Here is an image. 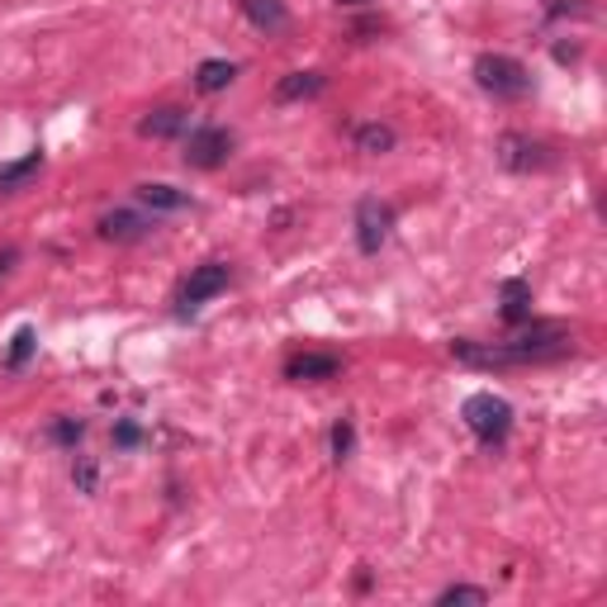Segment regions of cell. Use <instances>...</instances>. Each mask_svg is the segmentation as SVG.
<instances>
[{
  "label": "cell",
  "instance_id": "6da1fadb",
  "mask_svg": "<svg viewBox=\"0 0 607 607\" xmlns=\"http://www.w3.org/2000/svg\"><path fill=\"white\" fill-rule=\"evenodd\" d=\"M574 346V332L565 323H532V328L513 332L503 342H470L456 338L451 342V356L465 361V366L480 370H498V366H532V361H555Z\"/></svg>",
  "mask_w": 607,
  "mask_h": 607
},
{
  "label": "cell",
  "instance_id": "7a4b0ae2",
  "mask_svg": "<svg viewBox=\"0 0 607 607\" xmlns=\"http://www.w3.org/2000/svg\"><path fill=\"white\" fill-rule=\"evenodd\" d=\"M460 418H465V428L475 432L480 446H503L508 432H513V404L498 399V394H470L465 408H460Z\"/></svg>",
  "mask_w": 607,
  "mask_h": 607
},
{
  "label": "cell",
  "instance_id": "3957f363",
  "mask_svg": "<svg viewBox=\"0 0 607 607\" xmlns=\"http://www.w3.org/2000/svg\"><path fill=\"white\" fill-rule=\"evenodd\" d=\"M475 81L494 100H522L532 90V72L508 53H484V58H475Z\"/></svg>",
  "mask_w": 607,
  "mask_h": 607
},
{
  "label": "cell",
  "instance_id": "277c9868",
  "mask_svg": "<svg viewBox=\"0 0 607 607\" xmlns=\"http://www.w3.org/2000/svg\"><path fill=\"white\" fill-rule=\"evenodd\" d=\"M390 232H394V210L380 195H366L356 204V248L376 256L390 242Z\"/></svg>",
  "mask_w": 607,
  "mask_h": 607
},
{
  "label": "cell",
  "instance_id": "5b68a950",
  "mask_svg": "<svg viewBox=\"0 0 607 607\" xmlns=\"http://www.w3.org/2000/svg\"><path fill=\"white\" fill-rule=\"evenodd\" d=\"M232 152V134L218 124H204L195 134L186 138V166H195V172H214V166H224Z\"/></svg>",
  "mask_w": 607,
  "mask_h": 607
},
{
  "label": "cell",
  "instance_id": "8992f818",
  "mask_svg": "<svg viewBox=\"0 0 607 607\" xmlns=\"http://www.w3.org/2000/svg\"><path fill=\"white\" fill-rule=\"evenodd\" d=\"M494 157H498V166H508V172H541V166H551V148L527 138V134H503Z\"/></svg>",
  "mask_w": 607,
  "mask_h": 607
},
{
  "label": "cell",
  "instance_id": "52a82bcc",
  "mask_svg": "<svg viewBox=\"0 0 607 607\" xmlns=\"http://www.w3.org/2000/svg\"><path fill=\"white\" fill-rule=\"evenodd\" d=\"M228 280H232V270H228L224 262H210V266L190 270V280L180 286V304H186V308H200L204 300L224 294V290H228Z\"/></svg>",
  "mask_w": 607,
  "mask_h": 607
},
{
  "label": "cell",
  "instance_id": "ba28073f",
  "mask_svg": "<svg viewBox=\"0 0 607 607\" xmlns=\"http://www.w3.org/2000/svg\"><path fill=\"white\" fill-rule=\"evenodd\" d=\"M338 370H342V356H332V352H300V356L286 361V380H294V384L332 380Z\"/></svg>",
  "mask_w": 607,
  "mask_h": 607
},
{
  "label": "cell",
  "instance_id": "9c48e42d",
  "mask_svg": "<svg viewBox=\"0 0 607 607\" xmlns=\"http://www.w3.org/2000/svg\"><path fill=\"white\" fill-rule=\"evenodd\" d=\"M148 232H152V218L138 210H114L100 218V238L105 242H143Z\"/></svg>",
  "mask_w": 607,
  "mask_h": 607
},
{
  "label": "cell",
  "instance_id": "30bf717a",
  "mask_svg": "<svg viewBox=\"0 0 607 607\" xmlns=\"http://www.w3.org/2000/svg\"><path fill=\"white\" fill-rule=\"evenodd\" d=\"M138 204L152 210V214H176V210L190 204V195L176 190V186H166V180H148V186H138Z\"/></svg>",
  "mask_w": 607,
  "mask_h": 607
},
{
  "label": "cell",
  "instance_id": "8fae6325",
  "mask_svg": "<svg viewBox=\"0 0 607 607\" xmlns=\"http://www.w3.org/2000/svg\"><path fill=\"white\" fill-rule=\"evenodd\" d=\"M242 5V15H248L262 34H280L290 24V10H286V0H238Z\"/></svg>",
  "mask_w": 607,
  "mask_h": 607
},
{
  "label": "cell",
  "instance_id": "7c38bea8",
  "mask_svg": "<svg viewBox=\"0 0 607 607\" xmlns=\"http://www.w3.org/2000/svg\"><path fill=\"white\" fill-rule=\"evenodd\" d=\"M186 124H190V114L180 105H162V110H152L148 119L138 124V134L143 138H180L186 134Z\"/></svg>",
  "mask_w": 607,
  "mask_h": 607
},
{
  "label": "cell",
  "instance_id": "4fadbf2b",
  "mask_svg": "<svg viewBox=\"0 0 607 607\" xmlns=\"http://www.w3.org/2000/svg\"><path fill=\"white\" fill-rule=\"evenodd\" d=\"M38 172H43V152H29V157H20V162H5L0 166V195H15V190L29 186Z\"/></svg>",
  "mask_w": 607,
  "mask_h": 607
},
{
  "label": "cell",
  "instance_id": "5bb4252c",
  "mask_svg": "<svg viewBox=\"0 0 607 607\" xmlns=\"http://www.w3.org/2000/svg\"><path fill=\"white\" fill-rule=\"evenodd\" d=\"M232 76H238V62H224V58H210L195 67V90H204V96H218V90L232 86Z\"/></svg>",
  "mask_w": 607,
  "mask_h": 607
},
{
  "label": "cell",
  "instance_id": "9a60e30c",
  "mask_svg": "<svg viewBox=\"0 0 607 607\" xmlns=\"http://www.w3.org/2000/svg\"><path fill=\"white\" fill-rule=\"evenodd\" d=\"M498 300H503V318H508V323H527V318H532V286H527V280H503Z\"/></svg>",
  "mask_w": 607,
  "mask_h": 607
},
{
  "label": "cell",
  "instance_id": "2e32d148",
  "mask_svg": "<svg viewBox=\"0 0 607 607\" xmlns=\"http://www.w3.org/2000/svg\"><path fill=\"white\" fill-rule=\"evenodd\" d=\"M323 86H328V81H323V72H290L286 81L276 86V100H280V105H290V100H314Z\"/></svg>",
  "mask_w": 607,
  "mask_h": 607
},
{
  "label": "cell",
  "instance_id": "e0dca14e",
  "mask_svg": "<svg viewBox=\"0 0 607 607\" xmlns=\"http://www.w3.org/2000/svg\"><path fill=\"white\" fill-rule=\"evenodd\" d=\"M399 143L390 124H361L356 128V152H366V157H380V152H390Z\"/></svg>",
  "mask_w": 607,
  "mask_h": 607
},
{
  "label": "cell",
  "instance_id": "ac0fdd59",
  "mask_svg": "<svg viewBox=\"0 0 607 607\" xmlns=\"http://www.w3.org/2000/svg\"><path fill=\"white\" fill-rule=\"evenodd\" d=\"M437 603L442 607H451V603H489V593L475 589V584H451V589L437 593Z\"/></svg>",
  "mask_w": 607,
  "mask_h": 607
},
{
  "label": "cell",
  "instance_id": "d6986e66",
  "mask_svg": "<svg viewBox=\"0 0 607 607\" xmlns=\"http://www.w3.org/2000/svg\"><path fill=\"white\" fill-rule=\"evenodd\" d=\"M29 352H34V328H20V332H15V342H10L5 366H10V370H20L24 361H29Z\"/></svg>",
  "mask_w": 607,
  "mask_h": 607
},
{
  "label": "cell",
  "instance_id": "ffe728a7",
  "mask_svg": "<svg viewBox=\"0 0 607 607\" xmlns=\"http://www.w3.org/2000/svg\"><path fill=\"white\" fill-rule=\"evenodd\" d=\"M352 442H356L352 422H338V428H332V456L346 460V456H352Z\"/></svg>",
  "mask_w": 607,
  "mask_h": 607
},
{
  "label": "cell",
  "instance_id": "44dd1931",
  "mask_svg": "<svg viewBox=\"0 0 607 607\" xmlns=\"http://www.w3.org/2000/svg\"><path fill=\"white\" fill-rule=\"evenodd\" d=\"M81 432H86V428H81V422H72V418H62L58 428H53V437H58L62 446H76V442H81Z\"/></svg>",
  "mask_w": 607,
  "mask_h": 607
},
{
  "label": "cell",
  "instance_id": "7402d4cb",
  "mask_svg": "<svg viewBox=\"0 0 607 607\" xmlns=\"http://www.w3.org/2000/svg\"><path fill=\"white\" fill-rule=\"evenodd\" d=\"M114 442H119V446H134V442H138V428H134V422H119V432H114Z\"/></svg>",
  "mask_w": 607,
  "mask_h": 607
},
{
  "label": "cell",
  "instance_id": "603a6c76",
  "mask_svg": "<svg viewBox=\"0 0 607 607\" xmlns=\"http://www.w3.org/2000/svg\"><path fill=\"white\" fill-rule=\"evenodd\" d=\"M76 484L90 494V489H96V465H81V470H76Z\"/></svg>",
  "mask_w": 607,
  "mask_h": 607
},
{
  "label": "cell",
  "instance_id": "cb8c5ba5",
  "mask_svg": "<svg viewBox=\"0 0 607 607\" xmlns=\"http://www.w3.org/2000/svg\"><path fill=\"white\" fill-rule=\"evenodd\" d=\"M15 256H20V252H0V276H5V270L15 266Z\"/></svg>",
  "mask_w": 607,
  "mask_h": 607
},
{
  "label": "cell",
  "instance_id": "d4e9b609",
  "mask_svg": "<svg viewBox=\"0 0 607 607\" xmlns=\"http://www.w3.org/2000/svg\"><path fill=\"white\" fill-rule=\"evenodd\" d=\"M338 5H352L356 10V5H370V0H338Z\"/></svg>",
  "mask_w": 607,
  "mask_h": 607
}]
</instances>
